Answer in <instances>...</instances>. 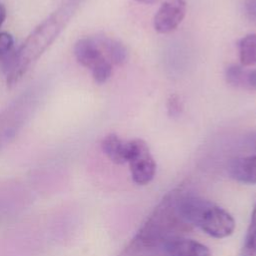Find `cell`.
Wrapping results in <instances>:
<instances>
[{
  "instance_id": "obj_11",
  "label": "cell",
  "mask_w": 256,
  "mask_h": 256,
  "mask_svg": "<svg viewBox=\"0 0 256 256\" xmlns=\"http://www.w3.org/2000/svg\"><path fill=\"white\" fill-rule=\"evenodd\" d=\"M101 148L104 154L115 164L122 165L127 163L129 154V141H125L117 134L110 133L106 135L102 142Z\"/></svg>"
},
{
  "instance_id": "obj_18",
  "label": "cell",
  "mask_w": 256,
  "mask_h": 256,
  "mask_svg": "<svg viewBox=\"0 0 256 256\" xmlns=\"http://www.w3.org/2000/svg\"><path fill=\"white\" fill-rule=\"evenodd\" d=\"M247 144H248V146H249L252 150H254V151L256 152V133L252 134V135L248 138Z\"/></svg>"
},
{
  "instance_id": "obj_13",
  "label": "cell",
  "mask_w": 256,
  "mask_h": 256,
  "mask_svg": "<svg viewBox=\"0 0 256 256\" xmlns=\"http://www.w3.org/2000/svg\"><path fill=\"white\" fill-rule=\"evenodd\" d=\"M239 60L242 66L256 65V33H250L238 41Z\"/></svg>"
},
{
  "instance_id": "obj_10",
  "label": "cell",
  "mask_w": 256,
  "mask_h": 256,
  "mask_svg": "<svg viewBox=\"0 0 256 256\" xmlns=\"http://www.w3.org/2000/svg\"><path fill=\"white\" fill-rule=\"evenodd\" d=\"M226 82L237 89L256 91V68L247 69L242 65L232 64L225 69Z\"/></svg>"
},
{
  "instance_id": "obj_19",
  "label": "cell",
  "mask_w": 256,
  "mask_h": 256,
  "mask_svg": "<svg viewBox=\"0 0 256 256\" xmlns=\"http://www.w3.org/2000/svg\"><path fill=\"white\" fill-rule=\"evenodd\" d=\"M5 18H6V10H5V7H4L2 4H0V26H1L2 23L4 22Z\"/></svg>"
},
{
  "instance_id": "obj_1",
  "label": "cell",
  "mask_w": 256,
  "mask_h": 256,
  "mask_svg": "<svg viewBox=\"0 0 256 256\" xmlns=\"http://www.w3.org/2000/svg\"><path fill=\"white\" fill-rule=\"evenodd\" d=\"M76 0H70L51 13L27 36L12 58L6 76L9 88L14 87L42 54L56 40L77 9Z\"/></svg>"
},
{
  "instance_id": "obj_3",
  "label": "cell",
  "mask_w": 256,
  "mask_h": 256,
  "mask_svg": "<svg viewBox=\"0 0 256 256\" xmlns=\"http://www.w3.org/2000/svg\"><path fill=\"white\" fill-rule=\"evenodd\" d=\"M178 208L184 220L214 238H225L235 229V220L224 208L200 196L181 191Z\"/></svg>"
},
{
  "instance_id": "obj_5",
  "label": "cell",
  "mask_w": 256,
  "mask_h": 256,
  "mask_svg": "<svg viewBox=\"0 0 256 256\" xmlns=\"http://www.w3.org/2000/svg\"><path fill=\"white\" fill-rule=\"evenodd\" d=\"M75 58L84 67L88 68L95 82L105 83L112 74V64L104 54L95 37H84L74 45Z\"/></svg>"
},
{
  "instance_id": "obj_16",
  "label": "cell",
  "mask_w": 256,
  "mask_h": 256,
  "mask_svg": "<svg viewBox=\"0 0 256 256\" xmlns=\"http://www.w3.org/2000/svg\"><path fill=\"white\" fill-rule=\"evenodd\" d=\"M13 36L8 32H0V55L8 53L13 47Z\"/></svg>"
},
{
  "instance_id": "obj_17",
  "label": "cell",
  "mask_w": 256,
  "mask_h": 256,
  "mask_svg": "<svg viewBox=\"0 0 256 256\" xmlns=\"http://www.w3.org/2000/svg\"><path fill=\"white\" fill-rule=\"evenodd\" d=\"M244 12L247 18L256 22V0H247L244 4Z\"/></svg>"
},
{
  "instance_id": "obj_7",
  "label": "cell",
  "mask_w": 256,
  "mask_h": 256,
  "mask_svg": "<svg viewBox=\"0 0 256 256\" xmlns=\"http://www.w3.org/2000/svg\"><path fill=\"white\" fill-rule=\"evenodd\" d=\"M185 0H163L153 20L154 29L160 34L174 31L186 15Z\"/></svg>"
},
{
  "instance_id": "obj_8",
  "label": "cell",
  "mask_w": 256,
  "mask_h": 256,
  "mask_svg": "<svg viewBox=\"0 0 256 256\" xmlns=\"http://www.w3.org/2000/svg\"><path fill=\"white\" fill-rule=\"evenodd\" d=\"M162 248L168 256H210L206 245L184 236L167 241Z\"/></svg>"
},
{
  "instance_id": "obj_9",
  "label": "cell",
  "mask_w": 256,
  "mask_h": 256,
  "mask_svg": "<svg viewBox=\"0 0 256 256\" xmlns=\"http://www.w3.org/2000/svg\"><path fill=\"white\" fill-rule=\"evenodd\" d=\"M232 179L244 184H256V153L234 158L228 165Z\"/></svg>"
},
{
  "instance_id": "obj_15",
  "label": "cell",
  "mask_w": 256,
  "mask_h": 256,
  "mask_svg": "<svg viewBox=\"0 0 256 256\" xmlns=\"http://www.w3.org/2000/svg\"><path fill=\"white\" fill-rule=\"evenodd\" d=\"M166 107H167V114L169 117H172V118L179 117L183 111V102L180 96L176 93L171 94L167 99Z\"/></svg>"
},
{
  "instance_id": "obj_20",
  "label": "cell",
  "mask_w": 256,
  "mask_h": 256,
  "mask_svg": "<svg viewBox=\"0 0 256 256\" xmlns=\"http://www.w3.org/2000/svg\"><path fill=\"white\" fill-rule=\"evenodd\" d=\"M139 3H142V4H146V5H152L154 3H156L158 0H135Z\"/></svg>"
},
{
  "instance_id": "obj_4",
  "label": "cell",
  "mask_w": 256,
  "mask_h": 256,
  "mask_svg": "<svg viewBox=\"0 0 256 256\" xmlns=\"http://www.w3.org/2000/svg\"><path fill=\"white\" fill-rule=\"evenodd\" d=\"M36 95L32 90L15 99L0 113V151L18 134L35 107Z\"/></svg>"
},
{
  "instance_id": "obj_14",
  "label": "cell",
  "mask_w": 256,
  "mask_h": 256,
  "mask_svg": "<svg viewBox=\"0 0 256 256\" xmlns=\"http://www.w3.org/2000/svg\"><path fill=\"white\" fill-rule=\"evenodd\" d=\"M239 256H256V202Z\"/></svg>"
},
{
  "instance_id": "obj_12",
  "label": "cell",
  "mask_w": 256,
  "mask_h": 256,
  "mask_svg": "<svg viewBox=\"0 0 256 256\" xmlns=\"http://www.w3.org/2000/svg\"><path fill=\"white\" fill-rule=\"evenodd\" d=\"M95 38L112 65L121 66L127 61L128 52L122 42L106 35H98Z\"/></svg>"
},
{
  "instance_id": "obj_2",
  "label": "cell",
  "mask_w": 256,
  "mask_h": 256,
  "mask_svg": "<svg viewBox=\"0 0 256 256\" xmlns=\"http://www.w3.org/2000/svg\"><path fill=\"white\" fill-rule=\"evenodd\" d=\"M181 191L174 189L161 199L126 247L125 254L163 247L167 241L181 237L192 229L178 208Z\"/></svg>"
},
{
  "instance_id": "obj_6",
  "label": "cell",
  "mask_w": 256,
  "mask_h": 256,
  "mask_svg": "<svg viewBox=\"0 0 256 256\" xmlns=\"http://www.w3.org/2000/svg\"><path fill=\"white\" fill-rule=\"evenodd\" d=\"M127 163L131 178L137 185H147L153 180L156 173V162L144 140L137 138L129 141Z\"/></svg>"
}]
</instances>
